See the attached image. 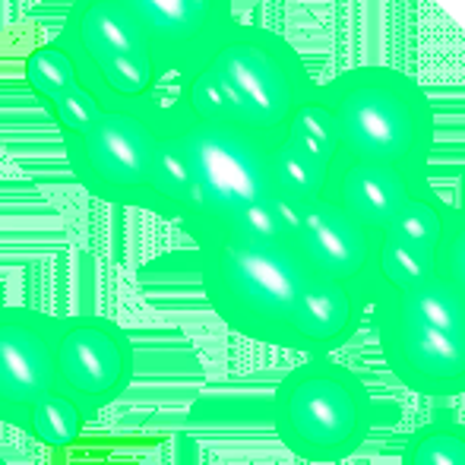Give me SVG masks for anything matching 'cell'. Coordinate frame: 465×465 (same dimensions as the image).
<instances>
[{
  "label": "cell",
  "instance_id": "1",
  "mask_svg": "<svg viewBox=\"0 0 465 465\" xmlns=\"http://www.w3.org/2000/svg\"><path fill=\"white\" fill-rule=\"evenodd\" d=\"M270 200V136L190 117L165 93L143 213L178 225L203 247L238 232Z\"/></svg>",
  "mask_w": 465,
  "mask_h": 465
},
{
  "label": "cell",
  "instance_id": "2",
  "mask_svg": "<svg viewBox=\"0 0 465 465\" xmlns=\"http://www.w3.org/2000/svg\"><path fill=\"white\" fill-rule=\"evenodd\" d=\"M313 93L317 80L288 38L238 19L168 86L184 114L263 136L282 134Z\"/></svg>",
  "mask_w": 465,
  "mask_h": 465
},
{
  "label": "cell",
  "instance_id": "3",
  "mask_svg": "<svg viewBox=\"0 0 465 465\" xmlns=\"http://www.w3.org/2000/svg\"><path fill=\"white\" fill-rule=\"evenodd\" d=\"M200 285L228 330L288 349L313 266L292 234L232 232L196 247Z\"/></svg>",
  "mask_w": 465,
  "mask_h": 465
},
{
  "label": "cell",
  "instance_id": "4",
  "mask_svg": "<svg viewBox=\"0 0 465 465\" xmlns=\"http://www.w3.org/2000/svg\"><path fill=\"white\" fill-rule=\"evenodd\" d=\"M317 98L336 124L345 165L377 162L430 172L437 121L418 76L386 64H361L317 83Z\"/></svg>",
  "mask_w": 465,
  "mask_h": 465
},
{
  "label": "cell",
  "instance_id": "5",
  "mask_svg": "<svg viewBox=\"0 0 465 465\" xmlns=\"http://www.w3.org/2000/svg\"><path fill=\"white\" fill-rule=\"evenodd\" d=\"M371 320L390 377L418 396H465V298L440 276L373 298Z\"/></svg>",
  "mask_w": 465,
  "mask_h": 465
},
{
  "label": "cell",
  "instance_id": "6",
  "mask_svg": "<svg viewBox=\"0 0 465 465\" xmlns=\"http://www.w3.org/2000/svg\"><path fill=\"white\" fill-rule=\"evenodd\" d=\"M270 418L282 447L304 462L351 460L373 421L371 390L332 355H307L272 390Z\"/></svg>",
  "mask_w": 465,
  "mask_h": 465
},
{
  "label": "cell",
  "instance_id": "7",
  "mask_svg": "<svg viewBox=\"0 0 465 465\" xmlns=\"http://www.w3.org/2000/svg\"><path fill=\"white\" fill-rule=\"evenodd\" d=\"M165 93L143 102L102 104L86 127L64 136L70 174L89 196L108 206L146 209L155 127Z\"/></svg>",
  "mask_w": 465,
  "mask_h": 465
},
{
  "label": "cell",
  "instance_id": "8",
  "mask_svg": "<svg viewBox=\"0 0 465 465\" xmlns=\"http://www.w3.org/2000/svg\"><path fill=\"white\" fill-rule=\"evenodd\" d=\"M57 45L74 64L76 83L102 104L143 102L168 89V76L114 0H70Z\"/></svg>",
  "mask_w": 465,
  "mask_h": 465
},
{
  "label": "cell",
  "instance_id": "9",
  "mask_svg": "<svg viewBox=\"0 0 465 465\" xmlns=\"http://www.w3.org/2000/svg\"><path fill=\"white\" fill-rule=\"evenodd\" d=\"M136 371V345L121 323L98 313L54 317V392L95 421L124 396Z\"/></svg>",
  "mask_w": 465,
  "mask_h": 465
},
{
  "label": "cell",
  "instance_id": "10",
  "mask_svg": "<svg viewBox=\"0 0 465 465\" xmlns=\"http://www.w3.org/2000/svg\"><path fill=\"white\" fill-rule=\"evenodd\" d=\"M54 392V317L35 307H0V424L25 430Z\"/></svg>",
  "mask_w": 465,
  "mask_h": 465
},
{
  "label": "cell",
  "instance_id": "11",
  "mask_svg": "<svg viewBox=\"0 0 465 465\" xmlns=\"http://www.w3.org/2000/svg\"><path fill=\"white\" fill-rule=\"evenodd\" d=\"M172 80L234 23V0H114Z\"/></svg>",
  "mask_w": 465,
  "mask_h": 465
},
{
  "label": "cell",
  "instance_id": "12",
  "mask_svg": "<svg viewBox=\"0 0 465 465\" xmlns=\"http://www.w3.org/2000/svg\"><path fill=\"white\" fill-rule=\"evenodd\" d=\"M292 238L313 270L358 288L371 311L373 298H377L373 232H368L355 215L345 213V206L330 190L320 193L313 203H307Z\"/></svg>",
  "mask_w": 465,
  "mask_h": 465
},
{
  "label": "cell",
  "instance_id": "13",
  "mask_svg": "<svg viewBox=\"0 0 465 465\" xmlns=\"http://www.w3.org/2000/svg\"><path fill=\"white\" fill-rule=\"evenodd\" d=\"M364 320H368V301L358 288L313 270L288 349L304 355H332L355 339Z\"/></svg>",
  "mask_w": 465,
  "mask_h": 465
},
{
  "label": "cell",
  "instance_id": "14",
  "mask_svg": "<svg viewBox=\"0 0 465 465\" xmlns=\"http://www.w3.org/2000/svg\"><path fill=\"white\" fill-rule=\"evenodd\" d=\"M430 172L399 165H377V162H349L330 178V193L355 215L368 232L377 234L399 206L405 193L415 184L428 181Z\"/></svg>",
  "mask_w": 465,
  "mask_h": 465
},
{
  "label": "cell",
  "instance_id": "15",
  "mask_svg": "<svg viewBox=\"0 0 465 465\" xmlns=\"http://www.w3.org/2000/svg\"><path fill=\"white\" fill-rule=\"evenodd\" d=\"M330 178L332 174L288 130L270 136L272 200H276V206L282 209L288 225H292V234L298 228V219L307 209V203H313L320 193L330 190Z\"/></svg>",
  "mask_w": 465,
  "mask_h": 465
},
{
  "label": "cell",
  "instance_id": "16",
  "mask_svg": "<svg viewBox=\"0 0 465 465\" xmlns=\"http://www.w3.org/2000/svg\"><path fill=\"white\" fill-rule=\"evenodd\" d=\"M447 209H450V203L437 193L428 178V181H421V184H415L399 200V206L392 209V215L386 219V225L380 228V232L392 234V238H399L402 244L415 247L418 253L437 260Z\"/></svg>",
  "mask_w": 465,
  "mask_h": 465
},
{
  "label": "cell",
  "instance_id": "17",
  "mask_svg": "<svg viewBox=\"0 0 465 465\" xmlns=\"http://www.w3.org/2000/svg\"><path fill=\"white\" fill-rule=\"evenodd\" d=\"M437 276V260L418 253L415 247L402 244L399 238L386 232L373 234V282L377 294L386 288H409L418 282H428Z\"/></svg>",
  "mask_w": 465,
  "mask_h": 465
},
{
  "label": "cell",
  "instance_id": "18",
  "mask_svg": "<svg viewBox=\"0 0 465 465\" xmlns=\"http://www.w3.org/2000/svg\"><path fill=\"white\" fill-rule=\"evenodd\" d=\"M402 465H465V421L430 418L402 447Z\"/></svg>",
  "mask_w": 465,
  "mask_h": 465
},
{
  "label": "cell",
  "instance_id": "19",
  "mask_svg": "<svg viewBox=\"0 0 465 465\" xmlns=\"http://www.w3.org/2000/svg\"><path fill=\"white\" fill-rule=\"evenodd\" d=\"M288 134L326 168V172H339L345 165V155H342V146H339V134H336V124H332L330 111L326 104L320 102L317 93L307 98L304 104L298 108V114L292 117L288 124Z\"/></svg>",
  "mask_w": 465,
  "mask_h": 465
},
{
  "label": "cell",
  "instance_id": "20",
  "mask_svg": "<svg viewBox=\"0 0 465 465\" xmlns=\"http://www.w3.org/2000/svg\"><path fill=\"white\" fill-rule=\"evenodd\" d=\"M23 74H25V83H29L32 95L42 102V108L54 102V98H61L67 89L76 86L74 64H70L67 51L57 45V38L48 45H38V48L25 57Z\"/></svg>",
  "mask_w": 465,
  "mask_h": 465
},
{
  "label": "cell",
  "instance_id": "21",
  "mask_svg": "<svg viewBox=\"0 0 465 465\" xmlns=\"http://www.w3.org/2000/svg\"><path fill=\"white\" fill-rule=\"evenodd\" d=\"M25 430H29L42 447L64 450V447H74V443L80 440V434L86 430V418L80 415V409H76L70 399L51 392V396L32 411Z\"/></svg>",
  "mask_w": 465,
  "mask_h": 465
},
{
  "label": "cell",
  "instance_id": "22",
  "mask_svg": "<svg viewBox=\"0 0 465 465\" xmlns=\"http://www.w3.org/2000/svg\"><path fill=\"white\" fill-rule=\"evenodd\" d=\"M437 276L465 298V206L447 209L440 251H437Z\"/></svg>",
  "mask_w": 465,
  "mask_h": 465
},
{
  "label": "cell",
  "instance_id": "23",
  "mask_svg": "<svg viewBox=\"0 0 465 465\" xmlns=\"http://www.w3.org/2000/svg\"><path fill=\"white\" fill-rule=\"evenodd\" d=\"M45 111H48V117L54 121V127L61 130V140H64V136H70V134H76V130L86 127L98 111H102V102H98L86 86L76 83V86L67 89L61 98H54L51 104H45Z\"/></svg>",
  "mask_w": 465,
  "mask_h": 465
},
{
  "label": "cell",
  "instance_id": "24",
  "mask_svg": "<svg viewBox=\"0 0 465 465\" xmlns=\"http://www.w3.org/2000/svg\"><path fill=\"white\" fill-rule=\"evenodd\" d=\"M0 465H10V462H6V460H4V456H0Z\"/></svg>",
  "mask_w": 465,
  "mask_h": 465
}]
</instances>
